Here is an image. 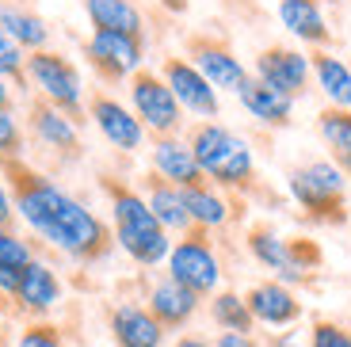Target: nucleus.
Instances as JSON below:
<instances>
[{"instance_id": "nucleus-17", "label": "nucleus", "mask_w": 351, "mask_h": 347, "mask_svg": "<svg viewBox=\"0 0 351 347\" xmlns=\"http://www.w3.org/2000/svg\"><path fill=\"white\" fill-rule=\"evenodd\" d=\"M275 12H279V23L298 43L313 46V50H328L332 46V27L325 19L321 0H275Z\"/></svg>"}, {"instance_id": "nucleus-34", "label": "nucleus", "mask_w": 351, "mask_h": 347, "mask_svg": "<svg viewBox=\"0 0 351 347\" xmlns=\"http://www.w3.org/2000/svg\"><path fill=\"white\" fill-rule=\"evenodd\" d=\"M214 347H260V344H256L252 332H221L214 339Z\"/></svg>"}, {"instance_id": "nucleus-11", "label": "nucleus", "mask_w": 351, "mask_h": 347, "mask_svg": "<svg viewBox=\"0 0 351 347\" xmlns=\"http://www.w3.org/2000/svg\"><path fill=\"white\" fill-rule=\"evenodd\" d=\"M88 119H92V126L99 130V138L107 145L126 153V156L141 153L145 141H149V134L138 122V115L130 111V104L114 99L111 92H92V99H88Z\"/></svg>"}, {"instance_id": "nucleus-18", "label": "nucleus", "mask_w": 351, "mask_h": 347, "mask_svg": "<svg viewBox=\"0 0 351 347\" xmlns=\"http://www.w3.org/2000/svg\"><path fill=\"white\" fill-rule=\"evenodd\" d=\"M111 339L114 347H160L165 344V328L145 305L123 302L111 309Z\"/></svg>"}, {"instance_id": "nucleus-20", "label": "nucleus", "mask_w": 351, "mask_h": 347, "mask_svg": "<svg viewBox=\"0 0 351 347\" xmlns=\"http://www.w3.org/2000/svg\"><path fill=\"white\" fill-rule=\"evenodd\" d=\"M237 99L260 126H267V130H282V126H290V119H294V99L282 96V92H275V88H267L256 77L245 80V88L237 92Z\"/></svg>"}, {"instance_id": "nucleus-37", "label": "nucleus", "mask_w": 351, "mask_h": 347, "mask_svg": "<svg viewBox=\"0 0 351 347\" xmlns=\"http://www.w3.org/2000/svg\"><path fill=\"white\" fill-rule=\"evenodd\" d=\"M0 111H16V84L0 77Z\"/></svg>"}, {"instance_id": "nucleus-13", "label": "nucleus", "mask_w": 351, "mask_h": 347, "mask_svg": "<svg viewBox=\"0 0 351 347\" xmlns=\"http://www.w3.org/2000/svg\"><path fill=\"white\" fill-rule=\"evenodd\" d=\"M256 80H263L267 88L282 92V96L298 99L309 92V80H313V65H309V53L294 50V46L271 43L256 53Z\"/></svg>"}, {"instance_id": "nucleus-25", "label": "nucleus", "mask_w": 351, "mask_h": 347, "mask_svg": "<svg viewBox=\"0 0 351 347\" xmlns=\"http://www.w3.org/2000/svg\"><path fill=\"white\" fill-rule=\"evenodd\" d=\"M184 206H187V217H191V229H202V233L226 229L233 222V202L214 183H195V187H187Z\"/></svg>"}, {"instance_id": "nucleus-8", "label": "nucleus", "mask_w": 351, "mask_h": 347, "mask_svg": "<svg viewBox=\"0 0 351 347\" xmlns=\"http://www.w3.org/2000/svg\"><path fill=\"white\" fill-rule=\"evenodd\" d=\"M84 58L104 84H126L138 69H145V38L119 31H92L84 38Z\"/></svg>"}, {"instance_id": "nucleus-6", "label": "nucleus", "mask_w": 351, "mask_h": 347, "mask_svg": "<svg viewBox=\"0 0 351 347\" xmlns=\"http://www.w3.org/2000/svg\"><path fill=\"white\" fill-rule=\"evenodd\" d=\"M126 96H130V111L138 115L145 134H153V138H176V134L184 130V107L176 104L172 88L160 80V73L138 69L126 80Z\"/></svg>"}, {"instance_id": "nucleus-26", "label": "nucleus", "mask_w": 351, "mask_h": 347, "mask_svg": "<svg viewBox=\"0 0 351 347\" xmlns=\"http://www.w3.org/2000/svg\"><path fill=\"white\" fill-rule=\"evenodd\" d=\"M309 65H313V80L325 92L328 107L351 111V65L348 61L336 58L332 50H313L309 53Z\"/></svg>"}, {"instance_id": "nucleus-39", "label": "nucleus", "mask_w": 351, "mask_h": 347, "mask_svg": "<svg viewBox=\"0 0 351 347\" xmlns=\"http://www.w3.org/2000/svg\"><path fill=\"white\" fill-rule=\"evenodd\" d=\"M275 347H294V336H279V339H275Z\"/></svg>"}, {"instance_id": "nucleus-23", "label": "nucleus", "mask_w": 351, "mask_h": 347, "mask_svg": "<svg viewBox=\"0 0 351 347\" xmlns=\"http://www.w3.org/2000/svg\"><path fill=\"white\" fill-rule=\"evenodd\" d=\"M92 31H119V35L145 38V12L134 0H80Z\"/></svg>"}, {"instance_id": "nucleus-5", "label": "nucleus", "mask_w": 351, "mask_h": 347, "mask_svg": "<svg viewBox=\"0 0 351 347\" xmlns=\"http://www.w3.org/2000/svg\"><path fill=\"white\" fill-rule=\"evenodd\" d=\"M27 84L35 88V96L65 111L73 122L88 119V92L80 69L65 58L62 50H35L27 53Z\"/></svg>"}, {"instance_id": "nucleus-19", "label": "nucleus", "mask_w": 351, "mask_h": 347, "mask_svg": "<svg viewBox=\"0 0 351 347\" xmlns=\"http://www.w3.org/2000/svg\"><path fill=\"white\" fill-rule=\"evenodd\" d=\"M58 302H62V278H58V271L46 260L27 263L23 275H19L16 305L23 313H31V317H43V313H50Z\"/></svg>"}, {"instance_id": "nucleus-35", "label": "nucleus", "mask_w": 351, "mask_h": 347, "mask_svg": "<svg viewBox=\"0 0 351 347\" xmlns=\"http://www.w3.org/2000/svg\"><path fill=\"white\" fill-rule=\"evenodd\" d=\"M12 222H16V206H12V191H8V183L0 180V229H12Z\"/></svg>"}, {"instance_id": "nucleus-36", "label": "nucleus", "mask_w": 351, "mask_h": 347, "mask_svg": "<svg viewBox=\"0 0 351 347\" xmlns=\"http://www.w3.org/2000/svg\"><path fill=\"white\" fill-rule=\"evenodd\" d=\"M19 275H23L19 267H0V298H16Z\"/></svg>"}, {"instance_id": "nucleus-33", "label": "nucleus", "mask_w": 351, "mask_h": 347, "mask_svg": "<svg viewBox=\"0 0 351 347\" xmlns=\"http://www.w3.org/2000/svg\"><path fill=\"white\" fill-rule=\"evenodd\" d=\"M16 347H65V339H62V332L53 328V324L35 321V324H27V328L19 332Z\"/></svg>"}, {"instance_id": "nucleus-21", "label": "nucleus", "mask_w": 351, "mask_h": 347, "mask_svg": "<svg viewBox=\"0 0 351 347\" xmlns=\"http://www.w3.org/2000/svg\"><path fill=\"white\" fill-rule=\"evenodd\" d=\"M0 31H4L23 53L50 50V23H46L38 12H31L27 4L0 0Z\"/></svg>"}, {"instance_id": "nucleus-15", "label": "nucleus", "mask_w": 351, "mask_h": 347, "mask_svg": "<svg viewBox=\"0 0 351 347\" xmlns=\"http://www.w3.org/2000/svg\"><path fill=\"white\" fill-rule=\"evenodd\" d=\"M149 172L160 176L165 183H172V187H180V191H187V187H195V183H206L199 172V160H195L191 145H187V138H153L149 145Z\"/></svg>"}, {"instance_id": "nucleus-14", "label": "nucleus", "mask_w": 351, "mask_h": 347, "mask_svg": "<svg viewBox=\"0 0 351 347\" xmlns=\"http://www.w3.org/2000/svg\"><path fill=\"white\" fill-rule=\"evenodd\" d=\"M248 252H252V260L260 263V267H267L275 275V283H282V287H298V283H306V271L298 267V260H294V248H290V237H279L271 226H252L245 237Z\"/></svg>"}, {"instance_id": "nucleus-16", "label": "nucleus", "mask_w": 351, "mask_h": 347, "mask_svg": "<svg viewBox=\"0 0 351 347\" xmlns=\"http://www.w3.org/2000/svg\"><path fill=\"white\" fill-rule=\"evenodd\" d=\"M245 305H248V313H252V321L267 324V328H287V324H294L302 317L298 294L290 287H282V283H275V278L248 287Z\"/></svg>"}, {"instance_id": "nucleus-4", "label": "nucleus", "mask_w": 351, "mask_h": 347, "mask_svg": "<svg viewBox=\"0 0 351 347\" xmlns=\"http://www.w3.org/2000/svg\"><path fill=\"white\" fill-rule=\"evenodd\" d=\"M287 191L306 210V217L325 222V226H343L348 222V176L332 160H309L287 176Z\"/></svg>"}, {"instance_id": "nucleus-27", "label": "nucleus", "mask_w": 351, "mask_h": 347, "mask_svg": "<svg viewBox=\"0 0 351 347\" xmlns=\"http://www.w3.org/2000/svg\"><path fill=\"white\" fill-rule=\"evenodd\" d=\"M317 130H321L325 145L332 149V165L351 180V111L325 107V111L317 115Z\"/></svg>"}, {"instance_id": "nucleus-12", "label": "nucleus", "mask_w": 351, "mask_h": 347, "mask_svg": "<svg viewBox=\"0 0 351 347\" xmlns=\"http://www.w3.org/2000/svg\"><path fill=\"white\" fill-rule=\"evenodd\" d=\"M187 61H191L195 69L214 84V92H241L245 80L252 73L245 69V61L233 53V46L218 35H191L187 38Z\"/></svg>"}, {"instance_id": "nucleus-28", "label": "nucleus", "mask_w": 351, "mask_h": 347, "mask_svg": "<svg viewBox=\"0 0 351 347\" xmlns=\"http://www.w3.org/2000/svg\"><path fill=\"white\" fill-rule=\"evenodd\" d=\"M210 317L221 332H252L256 328L252 313L245 305V294H237V290H218L210 302Z\"/></svg>"}, {"instance_id": "nucleus-9", "label": "nucleus", "mask_w": 351, "mask_h": 347, "mask_svg": "<svg viewBox=\"0 0 351 347\" xmlns=\"http://www.w3.org/2000/svg\"><path fill=\"white\" fill-rule=\"evenodd\" d=\"M160 80L172 88L176 104L184 107V115H195L202 122H218L221 115V96L214 92V84L195 69L184 53H168L160 61Z\"/></svg>"}, {"instance_id": "nucleus-22", "label": "nucleus", "mask_w": 351, "mask_h": 347, "mask_svg": "<svg viewBox=\"0 0 351 347\" xmlns=\"http://www.w3.org/2000/svg\"><path fill=\"white\" fill-rule=\"evenodd\" d=\"M145 302H149L145 309L160 321V328H184L195 317V309H199V294H191L187 287H180V283L168 278V275L160 278V283H153Z\"/></svg>"}, {"instance_id": "nucleus-10", "label": "nucleus", "mask_w": 351, "mask_h": 347, "mask_svg": "<svg viewBox=\"0 0 351 347\" xmlns=\"http://www.w3.org/2000/svg\"><path fill=\"white\" fill-rule=\"evenodd\" d=\"M27 130H31V138L38 141V145L46 149L50 156H58V160H80L84 156V141H80V126L69 119L65 111H58L53 104H46V99H27Z\"/></svg>"}, {"instance_id": "nucleus-7", "label": "nucleus", "mask_w": 351, "mask_h": 347, "mask_svg": "<svg viewBox=\"0 0 351 347\" xmlns=\"http://www.w3.org/2000/svg\"><path fill=\"white\" fill-rule=\"evenodd\" d=\"M165 263H168V278H176V283L187 287L191 294H199V298L218 294L221 260L210 244V233L191 229V233H184L180 241H172V252H168Z\"/></svg>"}, {"instance_id": "nucleus-29", "label": "nucleus", "mask_w": 351, "mask_h": 347, "mask_svg": "<svg viewBox=\"0 0 351 347\" xmlns=\"http://www.w3.org/2000/svg\"><path fill=\"white\" fill-rule=\"evenodd\" d=\"M27 149V134L23 122L16 111H0V165H12V160H23Z\"/></svg>"}, {"instance_id": "nucleus-2", "label": "nucleus", "mask_w": 351, "mask_h": 347, "mask_svg": "<svg viewBox=\"0 0 351 347\" xmlns=\"http://www.w3.org/2000/svg\"><path fill=\"white\" fill-rule=\"evenodd\" d=\"M99 187H104L107 206H111L114 244H119L138 267H157V263H165L168 252H172V233L153 217L145 195H141L138 187H130V183H123L119 176H104Z\"/></svg>"}, {"instance_id": "nucleus-1", "label": "nucleus", "mask_w": 351, "mask_h": 347, "mask_svg": "<svg viewBox=\"0 0 351 347\" xmlns=\"http://www.w3.org/2000/svg\"><path fill=\"white\" fill-rule=\"evenodd\" d=\"M0 176L12 191L16 217L38 241L65 252L77 263H96L111 252L114 237L104 226V217L92 214L84 202L73 199L62 183H53L46 172L23 165V160H12V165H0Z\"/></svg>"}, {"instance_id": "nucleus-40", "label": "nucleus", "mask_w": 351, "mask_h": 347, "mask_svg": "<svg viewBox=\"0 0 351 347\" xmlns=\"http://www.w3.org/2000/svg\"><path fill=\"white\" fill-rule=\"evenodd\" d=\"M328 4H340V0H328Z\"/></svg>"}, {"instance_id": "nucleus-31", "label": "nucleus", "mask_w": 351, "mask_h": 347, "mask_svg": "<svg viewBox=\"0 0 351 347\" xmlns=\"http://www.w3.org/2000/svg\"><path fill=\"white\" fill-rule=\"evenodd\" d=\"M0 77L12 80L16 88L27 84V53L19 50V46L12 43L4 31H0Z\"/></svg>"}, {"instance_id": "nucleus-3", "label": "nucleus", "mask_w": 351, "mask_h": 347, "mask_svg": "<svg viewBox=\"0 0 351 347\" xmlns=\"http://www.w3.org/2000/svg\"><path fill=\"white\" fill-rule=\"evenodd\" d=\"M187 145H191L195 160H199L202 180L214 183L218 191L248 195L256 187L252 145L237 130H229L221 122H195L187 130Z\"/></svg>"}, {"instance_id": "nucleus-38", "label": "nucleus", "mask_w": 351, "mask_h": 347, "mask_svg": "<svg viewBox=\"0 0 351 347\" xmlns=\"http://www.w3.org/2000/svg\"><path fill=\"white\" fill-rule=\"evenodd\" d=\"M172 347H214V344H206V339H199V336H180Z\"/></svg>"}, {"instance_id": "nucleus-30", "label": "nucleus", "mask_w": 351, "mask_h": 347, "mask_svg": "<svg viewBox=\"0 0 351 347\" xmlns=\"http://www.w3.org/2000/svg\"><path fill=\"white\" fill-rule=\"evenodd\" d=\"M35 244L27 241L23 233L16 229H0V267H19L23 271L27 263H35Z\"/></svg>"}, {"instance_id": "nucleus-24", "label": "nucleus", "mask_w": 351, "mask_h": 347, "mask_svg": "<svg viewBox=\"0 0 351 347\" xmlns=\"http://www.w3.org/2000/svg\"><path fill=\"white\" fill-rule=\"evenodd\" d=\"M141 195H145L153 217H157L168 233H180V237L191 233V217H187L184 191H180V187H172V183H165L160 176L145 172V180H141Z\"/></svg>"}, {"instance_id": "nucleus-32", "label": "nucleus", "mask_w": 351, "mask_h": 347, "mask_svg": "<svg viewBox=\"0 0 351 347\" xmlns=\"http://www.w3.org/2000/svg\"><path fill=\"white\" fill-rule=\"evenodd\" d=\"M309 347H351V332L336 321H313V328H309Z\"/></svg>"}]
</instances>
